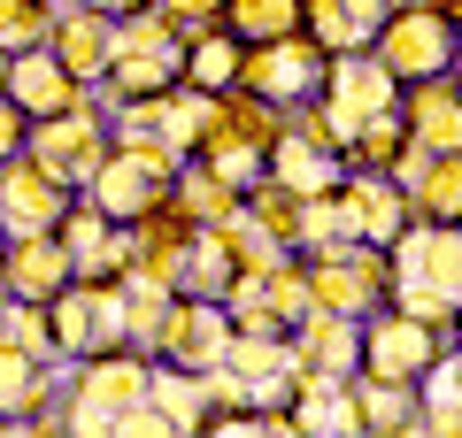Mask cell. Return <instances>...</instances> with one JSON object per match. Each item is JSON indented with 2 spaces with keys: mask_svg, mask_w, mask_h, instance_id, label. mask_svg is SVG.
Returning a JSON list of instances; mask_svg holds the SVG:
<instances>
[{
  "mask_svg": "<svg viewBox=\"0 0 462 438\" xmlns=\"http://www.w3.org/2000/svg\"><path fill=\"white\" fill-rule=\"evenodd\" d=\"M431 331H439V324H424V315H409V308L363 315V377L416 385V377L431 370V354H439V339H431Z\"/></svg>",
  "mask_w": 462,
  "mask_h": 438,
  "instance_id": "obj_12",
  "label": "cell"
},
{
  "mask_svg": "<svg viewBox=\"0 0 462 438\" xmlns=\"http://www.w3.org/2000/svg\"><path fill=\"white\" fill-rule=\"evenodd\" d=\"M62 239H69V261H78V277H85V285H116V277L132 269V224L100 215L93 200H69Z\"/></svg>",
  "mask_w": 462,
  "mask_h": 438,
  "instance_id": "obj_14",
  "label": "cell"
},
{
  "mask_svg": "<svg viewBox=\"0 0 462 438\" xmlns=\"http://www.w3.org/2000/svg\"><path fill=\"white\" fill-rule=\"evenodd\" d=\"M370 54H378V62L393 69L401 85L447 78V69H455V23H447V8H439V0H401L393 16L378 23Z\"/></svg>",
  "mask_w": 462,
  "mask_h": 438,
  "instance_id": "obj_5",
  "label": "cell"
},
{
  "mask_svg": "<svg viewBox=\"0 0 462 438\" xmlns=\"http://www.w3.org/2000/svg\"><path fill=\"white\" fill-rule=\"evenodd\" d=\"M309 300L331 315H370L385 300V246L355 239V246H331V254H309Z\"/></svg>",
  "mask_w": 462,
  "mask_h": 438,
  "instance_id": "obj_9",
  "label": "cell"
},
{
  "mask_svg": "<svg viewBox=\"0 0 462 438\" xmlns=\"http://www.w3.org/2000/svg\"><path fill=\"white\" fill-rule=\"evenodd\" d=\"M316 93H324V108L339 115L346 139H355L363 123H378V115H393V108H401V78H393V69H385L370 47L324 54V85H316Z\"/></svg>",
  "mask_w": 462,
  "mask_h": 438,
  "instance_id": "obj_8",
  "label": "cell"
},
{
  "mask_svg": "<svg viewBox=\"0 0 462 438\" xmlns=\"http://www.w3.org/2000/svg\"><path fill=\"white\" fill-rule=\"evenodd\" d=\"M324 85V47L309 32H285V39H263V47L239 54V93L270 100V108H300V100Z\"/></svg>",
  "mask_w": 462,
  "mask_h": 438,
  "instance_id": "obj_7",
  "label": "cell"
},
{
  "mask_svg": "<svg viewBox=\"0 0 462 438\" xmlns=\"http://www.w3.org/2000/svg\"><path fill=\"white\" fill-rule=\"evenodd\" d=\"M0 261H8V239H0Z\"/></svg>",
  "mask_w": 462,
  "mask_h": 438,
  "instance_id": "obj_34",
  "label": "cell"
},
{
  "mask_svg": "<svg viewBox=\"0 0 462 438\" xmlns=\"http://www.w3.org/2000/svg\"><path fill=\"white\" fill-rule=\"evenodd\" d=\"M355 385V423L363 431H416V400H409V385H385V377H346Z\"/></svg>",
  "mask_w": 462,
  "mask_h": 438,
  "instance_id": "obj_26",
  "label": "cell"
},
{
  "mask_svg": "<svg viewBox=\"0 0 462 438\" xmlns=\"http://www.w3.org/2000/svg\"><path fill=\"white\" fill-rule=\"evenodd\" d=\"M178 32H200V23H224V0H154Z\"/></svg>",
  "mask_w": 462,
  "mask_h": 438,
  "instance_id": "obj_29",
  "label": "cell"
},
{
  "mask_svg": "<svg viewBox=\"0 0 462 438\" xmlns=\"http://www.w3.org/2000/svg\"><path fill=\"white\" fill-rule=\"evenodd\" d=\"M78 185H62L54 169H39L32 154L0 162V239H32V231H62Z\"/></svg>",
  "mask_w": 462,
  "mask_h": 438,
  "instance_id": "obj_11",
  "label": "cell"
},
{
  "mask_svg": "<svg viewBox=\"0 0 462 438\" xmlns=\"http://www.w3.org/2000/svg\"><path fill=\"white\" fill-rule=\"evenodd\" d=\"M239 54H247L239 32L200 23V32L185 39V85H200V93H231V85H239Z\"/></svg>",
  "mask_w": 462,
  "mask_h": 438,
  "instance_id": "obj_23",
  "label": "cell"
},
{
  "mask_svg": "<svg viewBox=\"0 0 462 438\" xmlns=\"http://www.w3.org/2000/svg\"><path fill=\"white\" fill-rule=\"evenodd\" d=\"M385 300L424 324H455L462 315V224H431L416 215L393 246H385Z\"/></svg>",
  "mask_w": 462,
  "mask_h": 438,
  "instance_id": "obj_1",
  "label": "cell"
},
{
  "mask_svg": "<svg viewBox=\"0 0 462 438\" xmlns=\"http://www.w3.org/2000/svg\"><path fill=\"white\" fill-rule=\"evenodd\" d=\"M263 178H278L285 193L316 200V193H331V185L346 178V154H339V146H324V139H309V131H278V139H270Z\"/></svg>",
  "mask_w": 462,
  "mask_h": 438,
  "instance_id": "obj_20",
  "label": "cell"
},
{
  "mask_svg": "<svg viewBox=\"0 0 462 438\" xmlns=\"http://www.w3.org/2000/svg\"><path fill=\"white\" fill-rule=\"evenodd\" d=\"M455 8H462V0H455Z\"/></svg>",
  "mask_w": 462,
  "mask_h": 438,
  "instance_id": "obj_36",
  "label": "cell"
},
{
  "mask_svg": "<svg viewBox=\"0 0 462 438\" xmlns=\"http://www.w3.org/2000/svg\"><path fill=\"white\" fill-rule=\"evenodd\" d=\"M455 78H462V32H455Z\"/></svg>",
  "mask_w": 462,
  "mask_h": 438,
  "instance_id": "obj_32",
  "label": "cell"
},
{
  "mask_svg": "<svg viewBox=\"0 0 462 438\" xmlns=\"http://www.w3.org/2000/svg\"><path fill=\"white\" fill-rule=\"evenodd\" d=\"M108 146H116V131H108V108H100V100H78V108H62V115H39V123L23 131V154H32L39 169H54L62 185H78V193H85V178L100 169Z\"/></svg>",
  "mask_w": 462,
  "mask_h": 438,
  "instance_id": "obj_6",
  "label": "cell"
},
{
  "mask_svg": "<svg viewBox=\"0 0 462 438\" xmlns=\"http://www.w3.org/2000/svg\"><path fill=\"white\" fill-rule=\"evenodd\" d=\"M401 115H409V139L431 146V154H462V78H424L401 85Z\"/></svg>",
  "mask_w": 462,
  "mask_h": 438,
  "instance_id": "obj_19",
  "label": "cell"
},
{
  "mask_svg": "<svg viewBox=\"0 0 462 438\" xmlns=\"http://www.w3.org/2000/svg\"><path fill=\"white\" fill-rule=\"evenodd\" d=\"M170 208H178L193 231H208V224H224V215L239 208V185H231V178H216L208 162H178V185H170Z\"/></svg>",
  "mask_w": 462,
  "mask_h": 438,
  "instance_id": "obj_22",
  "label": "cell"
},
{
  "mask_svg": "<svg viewBox=\"0 0 462 438\" xmlns=\"http://www.w3.org/2000/svg\"><path fill=\"white\" fill-rule=\"evenodd\" d=\"M393 8L401 0H300V32H309L324 54H346V47H370Z\"/></svg>",
  "mask_w": 462,
  "mask_h": 438,
  "instance_id": "obj_21",
  "label": "cell"
},
{
  "mask_svg": "<svg viewBox=\"0 0 462 438\" xmlns=\"http://www.w3.org/2000/svg\"><path fill=\"white\" fill-rule=\"evenodd\" d=\"M8 100L39 123V115H62V108H78V100H93V93L54 62V47H23V54H8Z\"/></svg>",
  "mask_w": 462,
  "mask_h": 438,
  "instance_id": "obj_18",
  "label": "cell"
},
{
  "mask_svg": "<svg viewBox=\"0 0 462 438\" xmlns=\"http://www.w3.org/2000/svg\"><path fill=\"white\" fill-rule=\"evenodd\" d=\"M170 185H178V154H162L147 139H116L100 154V169L85 178V200L100 215H116V224H139V215H154L170 200Z\"/></svg>",
  "mask_w": 462,
  "mask_h": 438,
  "instance_id": "obj_4",
  "label": "cell"
},
{
  "mask_svg": "<svg viewBox=\"0 0 462 438\" xmlns=\"http://www.w3.org/2000/svg\"><path fill=\"white\" fill-rule=\"evenodd\" d=\"M147 370L154 361H132L124 346H100V354L69 361V377H62V431L108 438L116 423H124V407L147 400Z\"/></svg>",
  "mask_w": 462,
  "mask_h": 438,
  "instance_id": "obj_3",
  "label": "cell"
},
{
  "mask_svg": "<svg viewBox=\"0 0 462 438\" xmlns=\"http://www.w3.org/2000/svg\"><path fill=\"white\" fill-rule=\"evenodd\" d=\"M23 131H32V115L0 93V162H8V154H23Z\"/></svg>",
  "mask_w": 462,
  "mask_h": 438,
  "instance_id": "obj_30",
  "label": "cell"
},
{
  "mask_svg": "<svg viewBox=\"0 0 462 438\" xmlns=\"http://www.w3.org/2000/svg\"><path fill=\"white\" fill-rule=\"evenodd\" d=\"M47 32H54V0H0V54L47 47Z\"/></svg>",
  "mask_w": 462,
  "mask_h": 438,
  "instance_id": "obj_28",
  "label": "cell"
},
{
  "mask_svg": "<svg viewBox=\"0 0 462 438\" xmlns=\"http://www.w3.org/2000/svg\"><path fill=\"white\" fill-rule=\"evenodd\" d=\"M231 331H239V324H231L224 300H208V292H178L147 354L154 361H178V370H216L224 346H231Z\"/></svg>",
  "mask_w": 462,
  "mask_h": 438,
  "instance_id": "obj_10",
  "label": "cell"
},
{
  "mask_svg": "<svg viewBox=\"0 0 462 438\" xmlns=\"http://www.w3.org/2000/svg\"><path fill=\"white\" fill-rule=\"evenodd\" d=\"M185 39L193 32H178L154 0L132 8V16H116V62H108V78L93 85V100L116 108V100H147V93L185 85Z\"/></svg>",
  "mask_w": 462,
  "mask_h": 438,
  "instance_id": "obj_2",
  "label": "cell"
},
{
  "mask_svg": "<svg viewBox=\"0 0 462 438\" xmlns=\"http://www.w3.org/2000/svg\"><path fill=\"white\" fill-rule=\"evenodd\" d=\"M285 339H293V361H300V370H324V377H355V370H363V315L309 308Z\"/></svg>",
  "mask_w": 462,
  "mask_h": 438,
  "instance_id": "obj_16",
  "label": "cell"
},
{
  "mask_svg": "<svg viewBox=\"0 0 462 438\" xmlns=\"http://www.w3.org/2000/svg\"><path fill=\"white\" fill-rule=\"evenodd\" d=\"M416 385H424L416 431H439V438H455V431H462V354H431V370L416 377Z\"/></svg>",
  "mask_w": 462,
  "mask_h": 438,
  "instance_id": "obj_25",
  "label": "cell"
},
{
  "mask_svg": "<svg viewBox=\"0 0 462 438\" xmlns=\"http://www.w3.org/2000/svg\"><path fill=\"white\" fill-rule=\"evenodd\" d=\"M224 32H239L247 47L285 39V32H300V0H224Z\"/></svg>",
  "mask_w": 462,
  "mask_h": 438,
  "instance_id": "obj_27",
  "label": "cell"
},
{
  "mask_svg": "<svg viewBox=\"0 0 462 438\" xmlns=\"http://www.w3.org/2000/svg\"><path fill=\"white\" fill-rule=\"evenodd\" d=\"M0 93H8V54H0Z\"/></svg>",
  "mask_w": 462,
  "mask_h": 438,
  "instance_id": "obj_33",
  "label": "cell"
},
{
  "mask_svg": "<svg viewBox=\"0 0 462 438\" xmlns=\"http://www.w3.org/2000/svg\"><path fill=\"white\" fill-rule=\"evenodd\" d=\"M439 8H447V0H439Z\"/></svg>",
  "mask_w": 462,
  "mask_h": 438,
  "instance_id": "obj_37",
  "label": "cell"
},
{
  "mask_svg": "<svg viewBox=\"0 0 462 438\" xmlns=\"http://www.w3.org/2000/svg\"><path fill=\"white\" fill-rule=\"evenodd\" d=\"M339 193H346V208H355V231H363L370 246H393L401 231L416 224V208H409V193H401L393 169H346Z\"/></svg>",
  "mask_w": 462,
  "mask_h": 438,
  "instance_id": "obj_17",
  "label": "cell"
},
{
  "mask_svg": "<svg viewBox=\"0 0 462 438\" xmlns=\"http://www.w3.org/2000/svg\"><path fill=\"white\" fill-rule=\"evenodd\" d=\"M0 431H8V415H0Z\"/></svg>",
  "mask_w": 462,
  "mask_h": 438,
  "instance_id": "obj_35",
  "label": "cell"
},
{
  "mask_svg": "<svg viewBox=\"0 0 462 438\" xmlns=\"http://www.w3.org/2000/svg\"><path fill=\"white\" fill-rule=\"evenodd\" d=\"M47 47H54V62L93 93V85L108 78V62H116V16H108V8H85V0H54Z\"/></svg>",
  "mask_w": 462,
  "mask_h": 438,
  "instance_id": "obj_13",
  "label": "cell"
},
{
  "mask_svg": "<svg viewBox=\"0 0 462 438\" xmlns=\"http://www.w3.org/2000/svg\"><path fill=\"white\" fill-rule=\"evenodd\" d=\"M85 8H108V16H132V8H147V0H85Z\"/></svg>",
  "mask_w": 462,
  "mask_h": 438,
  "instance_id": "obj_31",
  "label": "cell"
},
{
  "mask_svg": "<svg viewBox=\"0 0 462 438\" xmlns=\"http://www.w3.org/2000/svg\"><path fill=\"white\" fill-rule=\"evenodd\" d=\"M78 277L62 231H32V239H8V261H0V292L8 300H54V292Z\"/></svg>",
  "mask_w": 462,
  "mask_h": 438,
  "instance_id": "obj_15",
  "label": "cell"
},
{
  "mask_svg": "<svg viewBox=\"0 0 462 438\" xmlns=\"http://www.w3.org/2000/svg\"><path fill=\"white\" fill-rule=\"evenodd\" d=\"M147 400L162 407L178 431H200V423H208V377H200V370H178V361H162V370H147Z\"/></svg>",
  "mask_w": 462,
  "mask_h": 438,
  "instance_id": "obj_24",
  "label": "cell"
}]
</instances>
